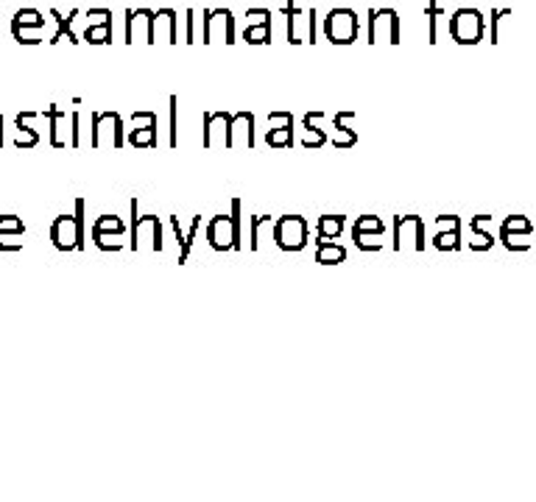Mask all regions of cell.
Here are the masks:
<instances>
[{
    "label": "cell",
    "instance_id": "18",
    "mask_svg": "<svg viewBox=\"0 0 536 502\" xmlns=\"http://www.w3.org/2000/svg\"><path fill=\"white\" fill-rule=\"evenodd\" d=\"M168 224H170V229H174L177 243H179V263H187V255H190V248H193V238H196V229H199V224H201V216H196L193 221H190V229H187V231H182V221H179L177 216H170Z\"/></svg>",
    "mask_w": 536,
    "mask_h": 502
},
{
    "label": "cell",
    "instance_id": "30",
    "mask_svg": "<svg viewBox=\"0 0 536 502\" xmlns=\"http://www.w3.org/2000/svg\"><path fill=\"white\" fill-rule=\"evenodd\" d=\"M92 231H126V224L118 216H101L92 224Z\"/></svg>",
    "mask_w": 536,
    "mask_h": 502
},
{
    "label": "cell",
    "instance_id": "25",
    "mask_svg": "<svg viewBox=\"0 0 536 502\" xmlns=\"http://www.w3.org/2000/svg\"><path fill=\"white\" fill-rule=\"evenodd\" d=\"M265 143L272 145V148H291V145H294V126L268 129V131H265Z\"/></svg>",
    "mask_w": 536,
    "mask_h": 502
},
{
    "label": "cell",
    "instance_id": "16",
    "mask_svg": "<svg viewBox=\"0 0 536 502\" xmlns=\"http://www.w3.org/2000/svg\"><path fill=\"white\" fill-rule=\"evenodd\" d=\"M43 112H23L17 114V131H14V145L17 148H34L40 143V131H36L31 123L40 118Z\"/></svg>",
    "mask_w": 536,
    "mask_h": 502
},
{
    "label": "cell",
    "instance_id": "14",
    "mask_svg": "<svg viewBox=\"0 0 536 502\" xmlns=\"http://www.w3.org/2000/svg\"><path fill=\"white\" fill-rule=\"evenodd\" d=\"M177 14L174 9H160L154 12V23H151V45L157 43H177Z\"/></svg>",
    "mask_w": 536,
    "mask_h": 502
},
{
    "label": "cell",
    "instance_id": "20",
    "mask_svg": "<svg viewBox=\"0 0 536 502\" xmlns=\"http://www.w3.org/2000/svg\"><path fill=\"white\" fill-rule=\"evenodd\" d=\"M327 143V134L321 131V126H316L313 112L304 114V123H302V145L304 148H321Z\"/></svg>",
    "mask_w": 536,
    "mask_h": 502
},
{
    "label": "cell",
    "instance_id": "34",
    "mask_svg": "<svg viewBox=\"0 0 536 502\" xmlns=\"http://www.w3.org/2000/svg\"><path fill=\"white\" fill-rule=\"evenodd\" d=\"M129 129H157L154 112H134L129 118Z\"/></svg>",
    "mask_w": 536,
    "mask_h": 502
},
{
    "label": "cell",
    "instance_id": "22",
    "mask_svg": "<svg viewBox=\"0 0 536 502\" xmlns=\"http://www.w3.org/2000/svg\"><path fill=\"white\" fill-rule=\"evenodd\" d=\"M92 243L101 251H118L126 243V231H92Z\"/></svg>",
    "mask_w": 536,
    "mask_h": 502
},
{
    "label": "cell",
    "instance_id": "5",
    "mask_svg": "<svg viewBox=\"0 0 536 502\" xmlns=\"http://www.w3.org/2000/svg\"><path fill=\"white\" fill-rule=\"evenodd\" d=\"M450 36L458 45H475L484 40V14L477 9H455L450 17Z\"/></svg>",
    "mask_w": 536,
    "mask_h": 502
},
{
    "label": "cell",
    "instance_id": "39",
    "mask_svg": "<svg viewBox=\"0 0 536 502\" xmlns=\"http://www.w3.org/2000/svg\"><path fill=\"white\" fill-rule=\"evenodd\" d=\"M0 231H26V224L17 216H0Z\"/></svg>",
    "mask_w": 536,
    "mask_h": 502
},
{
    "label": "cell",
    "instance_id": "12",
    "mask_svg": "<svg viewBox=\"0 0 536 502\" xmlns=\"http://www.w3.org/2000/svg\"><path fill=\"white\" fill-rule=\"evenodd\" d=\"M414 246V251L425 248V226L416 216H399L394 218V248L402 251L406 246Z\"/></svg>",
    "mask_w": 536,
    "mask_h": 502
},
{
    "label": "cell",
    "instance_id": "7",
    "mask_svg": "<svg viewBox=\"0 0 536 502\" xmlns=\"http://www.w3.org/2000/svg\"><path fill=\"white\" fill-rule=\"evenodd\" d=\"M358 14L352 9H333L327 17H324V36L333 45H352L358 36Z\"/></svg>",
    "mask_w": 536,
    "mask_h": 502
},
{
    "label": "cell",
    "instance_id": "41",
    "mask_svg": "<svg viewBox=\"0 0 536 502\" xmlns=\"http://www.w3.org/2000/svg\"><path fill=\"white\" fill-rule=\"evenodd\" d=\"M99 23H112L109 9H90L87 12V26H99Z\"/></svg>",
    "mask_w": 536,
    "mask_h": 502
},
{
    "label": "cell",
    "instance_id": "2",
    "mask_svg": "<svg viewBox=\"0 0 536 502\" xmlns=\"http://www.w3.org/2000/svg\"><path fill=\"white\" fill-rule=\"evenodd\" d=\"M131 231H129V246L134 251H140L143 246H148L151 251H162V224L157 216H140V204L138 199H131Z\"/></svg>",
    "mask_w": 536,
    "mask_h": 502
},
{
    "label": "cell",
    "instance_id": "17",
    "mask_svg": "<svg viewBox=\"0 0 536 502\" xmlns=\"http://www.w3.org/2000/svg\"><path fill=\"white\" fill-rule=\"evenodd\" d=\"M48 129H51V145L53 148H65V145H70V137H67V131H73V129H67V114L59 109V106H48Z\"/></svg>",
    "mask_w": 536,
    "mask_h": 502
},
{
    "label": "cell",
    "instance_id": "24",
    "mask_svg": "<svg viewBox=\"0 0 536 502\" xmlns=\"http://www.w3.org/2000/svg\"><path fill=\"white\" fill-rule=\"evenodd\" d=\"M343 231V218L341 216H321L319 218V235L321 240H335Z\"/></svg>",
    "mask_w": 536,
    "mask_h": 502
},
{
    "label": "cell",
    "instance_id": "19",
    "mask_svg": "<svg viewBox=\"0 0 536 502\" xmlns=\"http://www.w3.org/2000/svg\"><path fill=\"white\" fill-rule=\"evenodd\" d=\"M347 260V248L335 240H319V248H316V263L321 265H338Z\"/></svg>",
    "mask_w": 536,
    "mask_h": 502
},
{
    "label": "cell",
    "instance_id": "9",
    "mask_svg": "<svg viewBox=\"0 0 536 502\" xmlns=\"http://www.w3.org/2000/svg\"><path fill=\"white\" fill-rule=\"evenodd\" d=\"M369 43L372 45H397L399 43V17L394 9L369 12Z\"/></svg>",
    "mask_w": 536,
    "mask_h": 502
},
{
    "label": "cell",
    "instance_id": "8",
    "mask_svg": "<svg viewBox=\"0 0 536 502\" xmlns=\"http://www.w3.org/2000/svg\"><path fill=\"white\" fill-rule=\"evenodd\" d=\"M285 14H288V43L291 45H302L308 43L313 45L316 43V9H299L294 4H285L282 9Z\"/></svg>",
    "mask_w": 536,
    "mask_h": 502
},
{
    "label": "cell",
    "instance_id": "13",
    "mask_svg": "<svg viewBox=\"0 0 536 502\" xmlns=\"http://www.w3.org/2000/svg\"><path fill=\"white\" fill-rule=\"evenodd\" d=\"M151 23H154V12L148 9H129L126 12V43H151Z\"/></svg>",
    "mask_w": 536,
    "mask_h": 502
},
{
    "label": "cell",
    "instance_id": "1",
    "mask_svg": "<svg viewBox=\"0 0 536 502\" xmlns=\"http://www.w3.org/2000/svg\"><path fill=\"white\" fill-rule=\"evenodd\" d=\"M51 243L59 251L84 248V199H75L73 216H59L51 226Z\"/></svg>",
    "mask_w": 536,
    "mask_h": 502
},
{
    "label": "cell",
    "instance_id": "42",
    "mask_svg": "<svg viewBox=\"0 0 536 502\" xmlns=\"http://www.w3.org/2000/svg\"><path fill=\"white\" fill-rule=\"evenodd\" d=\"M528 229H531V224L523 221V218H508L506 226H503V231H528Z\"/></svg>",
    "mask_w": 536,
    "mask_h": 502
},
{
    "label": "cell",
    "instance_id": "27",
    "mask_svg": "<svg viewBox=\"0 0 536 502\" xmlns=\"http://www.w3.org/2000/svg\"><path fill=\"white\" fill-rule=\"evenodd\" d=\"M84 40H87L90 45H106V43H112V23L87 26V28H84Z\"/></svg>",
    "mask_w": 536,
    "mask_h": 502
},
{
    "label": "cell",
    "instance_id": "28",
    "mask_svg": "<svg viewBox=\"0 0 536 502\" xmlns=\"http://www.w3.org/2000/svg\"><path fill=\"white\" fill-rule=\"evenodd\" d=\"M129 143L134 148H154L157 145V129H129Z\"/></svg>",
    "mask_w": 536,
    "mask_h": 502
},
{
    "label": "cell",
    "instance_id": "21",
    "mask_svg": "<svg viewBox=\"0 0 536 502\" xmlns=\"http://www.w3.org/2000/svg\"><path fill=\"white\" fill-rule=\"evenodd\" d=\"M12 34L20 45H40L45 40V26H12Z\"/></svg>",
    "mask_w": 536,
    "mask_h": 502
},
{
    "label": "cell",
    "instance_id": "45",
    "mask_svg": "<svg viewBox=\"0 0 536 502\" xmlns=\"http://www.w3.org/2000/svg\"><path fill=\"white\" fill-rule=\"evenodd\" d=\"M0 126H4V114H0Z\"/></svg>",
    "mask_w": 536,
    "mask_h": 502
},
{
    "label": "cell",
    "instance_id": "44",
    "mask_svg": "<svg viewBox=\"0 0 536 502\" xmlns=\"http://www.w3.org/2000/svg\"><path fill=\"white\" fill-rule=\"evenodd\" d=\"M0 145H4V126H0Z\"/></svg>",
    "mask_w": 536,
    "mask_h": 502
},
{
    "label": "cell",
    "instance_id": "37",
    "mask_svg": "<svg viewBox=\"0 0 536 502\" xmlns=\"http://www.w3.org/2000/svg\"><path fill=\"white\" fill-rule=\"evenodd\" d=\"M268 129H285V126H294V114L291 112H272L265 121Z\"/></svg>",
    "mask_w": 536,
    "mask_h": 502
},
{
    "label": "cell",
    "instance_id": "3",
    "mask_svg": "<svg viewBox=\"0 0 536 502\" xmlns=\"http://www.w3.org/2000/svg\"><path fill=\"white\" fill-rule=\"evenodd\" d=\"M240 201L233 199V216H216L207 226V243L216 251L240 248Z\"/></svg>",
    "mask_w": 536,
    "mask_h": 502
},
{
    "label": "cell",
    "instance_id": "6",
    "mask_svg": "<svg viewBox=\"0 0 536 502\" xmlns=\"http://www.w3.org/2000/svg\"><path fill=\"white\" fill-rule=\"evenodd\" d=\"M201 43L213 45H233L235 43V17L229 9H207L204 12V31H201Z\"/></svg>",
    "mask_w": 536,
    "mask_h": 502
},
{
    "label": "cell",
    "instance_id": "10",
    "mask_svg": "<svg viewBox=\"0 0 536 502\" xmlns=\"http://www.w3.org/2000/svg\"><path fill=\"white\" fill-rule=\"evenodd\" d=\"M274 240L282 251H302L308 246V221L299 216H282L274 226Z\"/></svg>",
    "mask_w": 536,
    "mask_h": 502
},
{
    "label": "cell",
    "instance_id": "33",
    "mask_svg": "<svg viewBox=\"0 0 536 502\" xmlns=\"http://www.w3.org/2000/svg\"><path fill=\"white\" fill-rule=\"evenodd\" d=\"M445 4L447 0H430V6H428V36H430V43L436 45V17L445 12Z\"/></svg>",
    "mask_w": 536,
    "mask_h": 502
},
{
    "label": "cell",
    "instance_id": "15",
    "mask_svg": "<svg viewBox=\"0 0 536 502\" xmlns=\"http://www.w3.org/2000/svg\"><path fill=\"white\" fill-rule=\"evenodd\" d=\"M233 148H255V114H233Z\"/></svg>",
    "mask_w": 536,
    "mask_h": 502
},
{
    "label": "cell",
    "instance_id": "38",
    "mask_svg": "<svg viewBox=\"0 0 536 502\" xmlns=\"http://www.w3.org/2000/svg\"><path fill=\"white\" fill-rule=\"evenodd\" d=\"M458 240H461V231H445V235H436V248L453 251L458 248Z\"/></svg>",
    "mask_w": 536,
    "mask_h": 502
},
{
    "label": "cell",
    "instance_id": "26",
    "mask_svg": "<svg viewBox=\"0 0 536 502\" xmlns=\"http://www.w3.org/2000/svg\"><path fill=\"white\" fill-rule=\"evenodd\" d=\"M352 240L360 251H380L382 248V231H355L352 229Z\"/></svg>",
    "mask_w": 536,
    "mask_h": 502
},
{
    "label": "cell",
    "instance_id": "31",
    "mask_svg": "<svg viewBox=\"0 0 536 502\" xmlns=\"http://www.w3.org/2000/svg\"><path fill=\"white\" fill-rule=\"evenodd\" d=\"M179 98H177V95H170V98H168V118H170V145H177L179 143V137H177V131H179Z\"/></svg>",
    "mask_w": 536,
    "mask_h": 502
},
{
    "label": "cell",
    "instance_id": "29",
    "mask_svg": "<svg viewBox=\"0 0 536 502\" xmlns=\"http://www.w3.org/2000/svg\"><path fill=\"white\" fill-rule=\"evenodd\" d=\"M12 26H45V17L36 9H20L12 17Z\"/></svg>",
    "mask_w": 536,
    "mask_h": 502
},
{
    "label": "cell",
    "instance_id": "36",
    "mask_svg": "<svg viewBox=\"0 0 536 502\" xmlns=\"http://www.w3.org/2000/svg\"><path fill=\"white\" fill-rule=\"evenodd\" d=\"M433 231L436 235H445V231H461V221H458L455 216H442V218H436Z\"/></svg>",
    "mask_w": 536,
    "mask_h": 502
},
{
    "label": "cell",
    "instance_id": "40",
    "mask_svg": "<svg viewBox=\"0 0 536 502\" xmlns=\"http://www.w3.org/2000/svg\"><path fill=\"white\" fill-rule=\"evenodd\" d=\"M255 23H272V12H268V9H248L246 12V26H255Z\"/></svg>",
    "mask_w": 536,
    "mask_h": 502
},
{
    "label": "cell",
    "instance_id": "35",
    "mask_svg": "<svg viewBox=\"0 0 536 502\" xmlns=\"http://www.w3.org/2000/svg\"><path fill=\"white\" fill-rule=\"evenodd\" d=\"M352 229L355 231H386V226H382V221L377 216H360Z\"/></svg>",
    "mask_w": 536,
    "mask_h": 502
},
{
    "label": "cell",
    "instance_id": "11",
    "mask_svg": "<svg viewBox=\"0 0 536 502\" xmlns=\"http://www.w3.org/2000/svg\"><path fill=\"white\" fill-rule=\"evenodd\" d=\"M204 148H233V114L207 112L204 114Z\"/></svg>",
    "mask_w": 536,
    "mask_h": 502
},
{
    "label": "cell",
    "instance_id": "43",
    "mask_svg": "<svg viewBox=\"0 0 536 502\" xmlns=\"http://www.w3.org/2000/svg\"><path fill=\"white\" fill-rule=\"evenodd\" d=\"M193 26H196V14L193 9H187V43H193Z\"/></svg>",
    "mask_w": 536,
    "mask_h": 502
},
{
    "label": "cell",
    "instance_id": "32",
    "mask_svg": "<svg viewBox=\"0 0 536 502\" xmlns=\"http://www.w3.org/2000/svg\"><path fill=\"white\" fill-rule=\"evenodd\" d=\"M26 231H0V251H20Z\"/></svg>",
    "mask_w": 536,
    "mask_h": 502
},
{
    "label": "cell",
    "instance_id": "4",
    "mask_svg": "<svg viewBox=\"0 0 536 502\" xmlns=\"http://www.w3.org/2000/svg\"><path fill=\"white\" fill-rule=\"evenodd\" d=\"M90 145L92 148H121L123 145V121L118 112H92L90 118Z\"/></svg>",
    "mask_w": 536,
    "mask_h": 502
},
{
    "label": "cell",
    "instance_id": "23",
    "mask_svg": "<svg viewBox=\"0 0 536 502\" xmlns=\"http://www.w3.org/2000/svg\"><path fill=\"white\" fill-rule=\"evenodd\" d=\"M243 40H246L248 45H268V43H272V23H255V26H246Z\"/></svg>",
    "mask_w": 536,
    "mask_h": 502
}]
</instances>
